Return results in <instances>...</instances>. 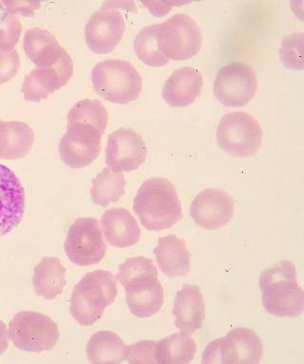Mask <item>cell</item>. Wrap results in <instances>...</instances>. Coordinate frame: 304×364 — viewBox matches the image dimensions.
Instances as JSON below:
<instances>
[{
    "mask_svg": "<svg viewBox=\"0 0 304 364\" xmlns=\"http://www.w3.org/2000/svg\"><path fill=\"white\" fill-rule=\"evenodd\" d=\"M9 337L23 351L41 353L55 348L60 333L58 323L48 316L35 311H21L10 321Z\"/></svg>",
    "mask_w": 304,
    "mask_h": 364,
    "instance_id": "obj_9",
    "label": "cell"
},
{
    "mask_svg": "<svg viewBox=\"0 0 304 364\" xmlns=\"http://www.w3.org/2000/svg\"><path fill=\"white\" fill-rule=\"evenodd\" d=\"M235 200L227 191L205 188L190 205V216L199 227L216 230L225 227L234 216Z\"/></svg>",
    "mask_w": 304,
    "mask_h": 364,
    "instance_id": "obj_15",
    "label": "cell"
},
{
    "mask_svg": "<svg viewBox=\"0 0 304 364\" xmlns=\"http://www.w3.org/2000/svg\"><path fill=\"white\" fill-rule=\"evenodd\" d=\"M195 341L185 333H176L157 341L156 358L160 364H188L195 357Z\"/></svg>",
    "mask_w": 304,
    "mask_h": 364,
    "instance_id": "obj_26",
    "label": "cell"
},
{
    "mask_svg": "<svg viewBox=\"0 0 304 364\" xmlns=\"http://www.w3.org/2000/svg\"><path fill=\"white\" fill-rule=\"evenodd\" d=\"M64 248L75 264L89 267L99 264L105 258L107 245L98 220L91 217L75 220L67 231Z\"/></svg>",
    "mask_w": 304,
    "mask_h": 364,
    "instance_id": "obj_11",
    "label": "cell"
},
{
    "mask_svg": "<svg viewBox=\"0 0 304 364\" xmlns=\"http://www.w3.org/2000/svg\"><path fill=\"white\" fill-rule=\"evenodd\" d=\"M9 346V332L6 324L0 320V355L4 354Z\"/></svg>",
    "mask_w": 304,
    "mask_h": 364,
    "instance_id": "obj_35",
    "label": "cell"
},
{
    "mask_svg": "<svg viewBox=\"0 0 304 364\" xmlns=\"http://www.w3.org/2000/svg\"><path fill=\"white\" fill-rule=\"evenodd\" d=\"M126 193V180L122 173H116L109 168L103 169L92 181L91 196L94 204L108 207L119 201Z\"/></svg>",
    "mask_w": 304,
    "mask_h": 364,
    "instance_id": "obj_27",
    "label": "cell"
},
{
    "mask_svg": "<svg viewBox=\"0 0 304 364\" xmlns=\"http://www.w3.org/2000/svg\"><path fill=\"white\" fill-rule=\"evenodd\" d=\"M22 32L19 19L12 14L5 12L0 16V50L10 52L18 43Z\"/></svg>",
    "mask_w": 304,
    "mask_h": 364,
    "instance_id": "obj_31",
    "label": "cell"
},
{
    "mask_svg": "<svg viewBox=\"0 0 304 364\" xmlns=\"http://www.w3.org/2000/svg\"><path fill=\"white\" fill-rule=\"evenodd\" d=\"M66 268L56 257H44L35 267L33 286L36 294L53 300L63 293L66 287Z\"/></svg>",
    "mask_w": 304,
    "mask_h": 364,
    "instance_id": "obj_24",
    "label": "cell"
},
{
    "mask_svg": "<svg viewBox=\"0 0 304 364\" xmlns=\"http://www.w3.org/2000/svg\"><path fill=\"white\" fill-rule=\"evenodd\" d=\"M102 136L89 124H67L66 134L59 142L61 160L70 168H86L99 156Z\"/></svg>",
    "mask_w": 304,
    "mask_h": 364,
    "instance_id": "obj_12",
    "label": "cell"
},
{
    "mask_svg": "<svg viewBox=\"0 0 304 364\" xmlns=\"http://www.w3.org/2000/svg\"><path fill=\"white\" fill-rule=\"evenodd\" d=\"M146 146L142 136L131 129L120 128L109 134L106 164L112 171H136L146 159Z\"/></svg>",
    "mask_w": 304,
    "mask_h": 364,
    "instance_id": "obj_14",
    "label": "cell"
},
{
    "mask_svg": "<svg viewBox=\"0 0 304 364\" xmlns=\"http://www.w3.org/2000/svg\"><path fill=\"white\" fill-rule=\"evenodd\" d=\"M261 303L270 314L283 318L303 315L304 293L298 284L293 262H278L263 271L260 277Z\"/></svg>",
    "mask_w": 304,
    "mask_h": 364,
    "instance_id": "obj_3",
    "label": "cell"
},
{
    "mask_svg": "<svg viewBox=\"0 0 304 364\" xmlns=\"http://www.w3.org/2000/svg\"><path fill=\"white\" fill-rule=\"evenodd\" d=\"M157 46L168 60H188L201 50V29L191 16L176 14L159 24Z\"/></svg>",
    "mask_w": 304,
    "mask_h": 364,
    "instance_id": "obj_6",
    "label": "cell"
},
{
    "mask_svg": "<svg viewBox=\"0 0 304 364\" xmlns=\"http://www.w3.org/2000/svg\"><path fill=\"white\" fill-rule=\"evenodd\" d=\"M264 355L260 337L253 330L237 327L224 338L211 341L202 354V363L256 364Z\"/></svg>",
    "mask_w": 304,
    "mask_h": 364,
    "instance_id": "obj_8",
    "label": "cell"
},
{
    "mask_svg": "<svg viewBox=\"0 0 304 364\" xmlns=\"http://www.w3.org/2000/svg\"><path fill=\"white\" fill-rule=\"evenodd\" d=\"M204 80L202 73L193 67L174 70L163 89V100L173 108H185L201 95Z\"/></svg>",
    "mask_w": 304,
    "mask_h": 364,
    "instance_id": "obj_18",
    "label": "cell"
},
{
    "mask_svg": "<svg viewBox=\"0 0 304 364\" xmlns=\"http://www.w3.org/2000/svg\"><path fill=\"white\" fill-rule=\"evenodd\" d=\"M156 343L157 341H142L128 346L126 360L129 363H157Z\"/></svg>",
    "mask_w": 304,
    "mask_h": 364,
    "instance_id": "obj_32",
    "label": "cell"
},
{
    "mask_svg": "<svg viewBox=\"0 0 304 364\" xmlns=\"http://www.w3.org/2000/svg\"><path fill=\"white\" fill-rule=\"evenodd\" d=\"M134 211L143 227L151 231L168 230L184 217L175 186L163 177L151 178L141 186Z\"/></svg>",
    "mask_w": 304,
    "mask_h": 364,
    "instance_id": "obj_2",
    "label": "cell"
},
{
    "mask_svg": "<svg viewBox=\"0 0 304 364\" xmlns=\"http://www.w3.org/2000/svg\"><path fill=\"white\" fill-rule=\"evenodd\" d=\"M97 94L109 102L125 105L136 100L142 92L143 81L134 65L121 59L100 62L92 72Z\"/></svg>",
    "mask_w": 304,
    "mask_h": 364,
    "instance_id": "obj_5",
    "label": "cell"
},
{
    "mask_svg": "<svg viewBox=\"0 0 304 364\" xmlns=\"http://www.w3.org/2000/svg\"><path fill=\"white\" fill-rule=\"evenodd\" d=\"M303 33H295L283 39L280 50L281 61L290 70H301L303 68Z\"/></svg>",
    "mask_w": 304,
    "mask_h": 364,
    "instance_id": "obj_30",
    "label": "cell"
},
{
    "mask_svg": "<svg viewBox=\"0 0 304 364\" xmlns=\"http://www.w3.org/2000/svg\"><path fill=\"white\" fill-rule=\"evenodd\" d=\"M258 90L257 73L250 65L232 62L219 69L214 81V95L228 108H241L255 97Z\"/></svg>",
    "mask_w": 304,
    "mask_h": 364,
    "instance_id": "obj_10",
    "label": "cell"
},
{
    "mask_svg": "<svg viewBox=\"0 0 304 364\" xmlns=\"http://www.w3.org/2000/svg\"><path fill=\"white\" fill-rule=\"evenodd\" d=\"M126 353L128 346L114 332L95 333L87 346V355L92 363H122Z\"/></svg>",
    "mask_w": 304,
    "mask_h": 364,
    "instance_id": "obj_25",
    "label": "cell"
},
{
    "mask_svg": "<svg viewBox=\"0 0 304 364\" xmlns=\"http://www.w3.org/2000/svg\"><path fill=\"white\" fill-rule=\"evenodd\" d=\"M21 58L18 50L15 49L10 52L0 50V85L7 83L15 77L21 68Z\"/></svg>",
    "mask_w": 304,
    "mask_h": 364,
    "instance_id": "obj_33",
    "label": "cell"
},
{
    "mask_svg": "<svg viewBox=\"0 0 304 364\" xmlns=\"http://www.w3.org/2000/svg\"><path fill=\"white\" fill-rule=\"evenodd\" d=\"M72 75V59L66 52L55 66L38 68L25 76L21 90L24 100L31 102L48 100L50 95L64 87Z\"/></svg>",
    "mask_w": 304,
    "mask_h": 364,
    "instance_id": "obj_16",
    "label": "cell"
},
{
    "mask_svg": "<svg viewBox=\"0 0 304 364\" xmlns=\"http://www.w3.org/2000/svg\"><path fill=\"white\" fill-rule=\"evenodd\" d=\"M104 235L112 247H132L140 241L141 230L134 215L125 208H109L101 219Z\"/></svg>",
    "mask_w": 304,
    "mask_h": 364,
    "instance_id": "obj_20",
    "label": "cell"
},
{
    "mask_svg": "<svg viewBox=\"0 0 304 364\" xmlns=\"http://www.w3.org/2000/svg\"><path fill=\"white\" fill-rule=\"evenodd\" d=\"M125 31L126 22L122 14L104 5L92 14L86 25V43L92 53L106 55L118 46Z\"/></svg>",
    "mask_w": 304,
    "mask_h": 364,
    "instance_id": "obj_13",
    "label": "cell"
},
{
    "mask_svg": "<svg viewBox=\"0 0 304 364\" xmlns=\"http://www.w3.org/2000/svg\"><path fill=\"white\" fill-rule=\"evenodd\" d=\"M117 292L116 278L112 272L92 271L73 289L70 314L80 326H91L100 320L107 307L114 303Z\"/></svg>",
    "mask_w": 304,
    "mask_h": 364,
    "instance_id": "obj_4",
    "label": "cell"
},
{
    "mask_svg": "<svg viewBox=\"0 0 304 364\" xmlns=\"http://www.w3.org/2000/svg\"><path fill=\"white\" fill-rule=\"evenodd\" d=\"M4 9V2H0V10Z\"/></svg>",
    "mask_w": 304,
    "mask_h": 364,
    "instance_id": "obj_36",
    "label": "cell"
},
{
    "mask_svg": "<svg viewBox=\"0 0 304 364\" xmlns=\"http://www.w3.org/2000/svg\"><path fill=\"white\" fill-rule=\"evenodd\" d=\"M6 12L12 15H21L22 16H33V11L38 9L40 4L36 2H22V1H4Z\"/></svg>",
    "mask_w": 304,
    "mask_h": 364,
    "instance_id": "obj_34",
    "label": "cell"
},
{
    "mask_svg": "<svg viewBox=\"0 0 304 364\" xmlns=\"http://www.w3.org/2000/svg\"><path fill=\"white\" fill-rule=\"evenodd\" d=\"M118 281L126 289V300L132 314L149 318L164 304V289L158 280V271L152 259L134 257L119 267Z\"/></svg>",
    "mask_w": 304,
    "mask_h": 364,
    "instance_id": "obj_1",
    "label": "cell"
},
{
    "mask_svg": "<svg viewBox=\"0 0 304 364\" xmlns=\"http://www.w3.org/2000/svg\"><path fill=\"white\" fill-rule=\"evenodd\" d=\"M23 48L28 58L38 68L55 66L67 52L52 33L41 28L27 31Z\"/></svg>",
    "mask_w": 304,
    "mask_h": 364,
    "instance_id": "obj_22",
    "label": "cell"
},
{
    "mask_svg": "<svg viewBox=\"0 0 304 364\" xmlns=\"http://www.w3.org/2000/svg\"><path fill=\"white\" fill-rule=\"evenodd\" d=\"M154 254L160 269L168 277H185L190 273V254L184 240L175 235L162 237Z\"/></svg>",
    "mask_w": 304,
    "mask_h": 364,
    "instance_id": "obj_21",
    "label": "cell"
},
{
    "mask_svg": "<svg viewBox=\"0 0 304 364\" xmlns=\"http://www.w3.org/2000/svg\"><path fill=\"white\" fill-rule=\"evenodd\" d=\"M177 328L192 335L201 329L205 321V300L197 284H185L177 292L173 309Z\"/></svg>",
    "mask_w": 304,
    "mask_h": 364,
    "instance_id": "obj_19",
    "label": "cell"
},
{
    "mask_svg": "<svg viewBox=\"0 0 304 364\" xmlns=\"http://www.w3.org/2000/svg\"><path fill=\"white\" fill-rule=\"evenodd\" d=\"M219 148L235 157L254 155L263 143L264 132L259 121L246 112L225 114L217 129Z\"/></svg>",
    "mask_w": 304,
    "mask_h": 364,
    "instance_id": "obj_7",
    "label": "cell"
},
{
    "mask_svg": "<svg viewBox=\"0 0 304 364\" xmlns=\"http://www.w3.org/2000/svg\"><path fill=\"white\" fill-rule=\"evenodd\" d=\"M159 24L143 28L134 39V52L143 63L151 67H163L170 60L160 52L156 35Z\"/></svg>",
    "mask_w": 304,
    "mask_h": 364,
    "instance_id": "obj_29",
    "label": "cell"
},
{
    "mask_svg": "<svg viewBox=\"0 0 304 364\" xmlns=\"http://www.w3.org/2000/svg\"><path fill=\"white\" fill-rule=\"evenodd\" d=\"M35 132L21 121H0V158L21 159L26 156L35 144Z\"/></svg>",
    "mask_w": 304,
    "mask_h": 364,
    "instance_id": "obj_23",
    "label": "cell"
},
{
    "mask_svg": "<svg viewBox=\"0 0 304 364\" xmlns=\"http://www.w3.org/2000/svg\"><path fill=\"white\" fill-rule=\"evenodd\" d=\"M108 122V112L99 100H81L76 103L67 114V124H89L103 135L105 134Z\"/></svg>",
    "mask_w": 304,
    "mask_h": 364,
    "instance_id": "obj_28",
    "label": "cell"
},
{
    "mask_svg": "<svg viewBox=\"0 0 304 364\" xmlns=\"http://www.w3.org/2000/svg\"><path fill=\"white\" fill-rule=\"evenodd\" d=\"M25 213V191L15 172L0 164V238L22 221Z\"/></svg>",
    "mask_w": 304,
    "mask_h": 364,
    "instance_id": "obj_17",
    "label": "cell"
}]
</instances>
